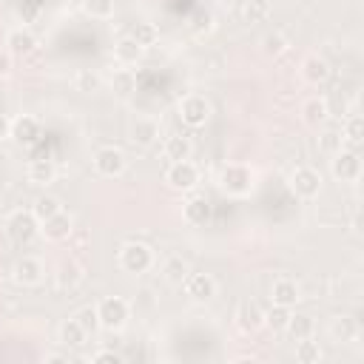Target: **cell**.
<instances>
[{
	"mask_svg": "<svg viewBox=\"0 0 364 364\" xmlns=\"http://www.w3.org/2000/svg\"><path fill=\"white\" fill-rule=\"evenodd\" d=\"M43 233H46V239H51V242H63V239H68L71 236V216L68 213H54V216H48L46 222H43Z\"/></svg>",
	"mask_w": 364,
	"mask_h": 364,
	"instance_id": "obj_16",
	"label": "cell"
},
{
	"mask_svg": "<svg viewBox=\"0 0 364 364\" xmlns=\"http://www.w3.org/2000/svg\"><path fill=\"white\" fill-rule=\"evenodd\" d=\"M330 168H333V176L336 179L353 182L361 173V159H358L355 151H338V154H333V165Z\"/></svg>",
	"mask_w": 364,
	"mask_h": 364,
	"instance_id": "obj_10",
	"label": "cell"
},
{
	"mask_svg": "<svg viewBox=\"0 0 364 364\" xmlns=\"http://www.w3.org/2000/svg\"><path fill=\"white\" fill-rule=\"evenodd\" d=\"M11 279H14L20 287H34V284H40V279H43V264H40V259H34V256L17 259L14 267H11Z\"/></svg>",
	"mask_w": 364,
	"mask_h": 364,
	"instance_id": "obj_9",
	"label": "cell"
},
{
	"mask_svg": "<svg viewBox=\"0 0 364 364\" xmlns=\"http://www.w3.org/2000/svg\"><path fill=\"white\" fill-rule=\"evenodd\" d=\"M191 139L188 136H168L165 139V156L171 162H179V159H191Z\"/></svg>",
	"mask_w": 364,
	"mask_h": 364,
	"instance_id": "obj_25",
	"label": "cell"
},
{
	"mask_svg": "<svg viewBox=\"0 0 364 364\" xmlns=\"http://www.w3.org/2000/svg\"><path fill=\"white\" fill-rule=\"evenodd\" d=\"M80 282H82V270H80V264L65 262V264L57 270V287H60V290H74Z\"/></svg>",
	"mask_w": 364,
	"mask_h": 364,
	"instance_id": "obj_27",
	"label": "cell"
},
{
	"mask_svg": "<svg viewBox=\"0 0 364 364\" xmlns=\"http://www.w3.org/2000/svg\"><path fill=\"white\" fill-rule=\"evenodd\" d=\"M11 71V57H9V51H0V77H6Z\"/></svg>",
	"mask_w": 364,
	"mask_h": 364,
	"instance_id": "obj_42",
	"label": "cell"
},
{
	"mask_svg": "<svg viewBox=\"0 0 364 364\" xmlns=\"http://www.w3.org/2000/svg\"><path fill=\"white\" fill-rule=\"evenodd\" d=\"M301 77L310 82V85H321V82H327V77H330V65H327V60H321V57H307L304 63H301Z\"/></svg>",
	"mask_w": 364,
	"mask_h": 364,
	"instance_id": "obj_17",
	"label": "cell"
},
{
	"mask_svg": "<svg viewBox=\"0 0 364 364\" xmlns=\"http://www.w3.org/2000/svg\"><path fill=\"white\" fill-rule=\"evenodd\" d=\"M131 37H134L142 48H148V46H154V43L159 40V28H156L154 23H145V20H142V23H136V26H134Z\"/></svg>",
	"mask_w": 364,
	"mask_h": 364,
	"instance_id": "obj_31",
	"label": "cell"
},
{
	"mask_svg": "<svg viewBox=\"0 0 364 364\" xmlns=\"http://www.w3.org/2000/svg\"><path fill=\"white\" fill-rule=\"evenodd\" d=\"M179 117H182V122H185L188 128H202V125L208 122V117H210V105H208L205 97L191 94V97H185V100L179 102Z\"/></svg>",
	"mask_w": 364,
	"mask_h": 364,
	"instance_id": "obj_4",
	"label": "cell"
},
{
	"mask_svg": "<svg viewBox=\"0 0 364 364\" xmlns=\"http://www.w3.org/2000/svg\"><path fill=\"white\" fill-rule=\"evenodd\" d=\"M296 358H299L301 364H316V361L321 358V347H318L316 341H310V338H299V344H296Z\"/></svg>",
	"mask_w": 364,
	"mask_h": 364,
	"instance_id": "obj_33",
	"label": "cell"
},
{
	"mask_svg": "<svg viewBox=\"0 0 364 364\" xmlns=\"http://www.w3.org/2000/svg\"><path fill=\"white\" fill-rule=\"evenodd\" d=\"M74 318L80 321V327H82L88 336H91V333L100 327V318H97V307H82V310H80Z\"/></svg>",
	"mask_w": 364,
	"mask_h": 364,
	"instance_id": "obj_37",
	"label": "cell"
},
{
	"mask_svg": "<svg viewBox=\"0 0 364 364\" xmlns=\"http://www.w3.org/2000/svg\"><path fill=\"white\" fill-rule=\"evenodd\" d=\"M6 46H9L11 54L28 57V54H34V48H37V37H34L28 28H11L9 37H6Z\"/></svg>",
	"mask_w": 364,
	"mask_h": 364,
	"instance_id": "obj_14",
	"label": "cell"
},
{
	"mask_svg": "<svg viewBox=\"0 0 364 364\" xmlns=\"http://www.w3.org/2000/svg\"><path fill=\"white\" fill-rule=\"evenodd\" d=\"M60 210H63V205H60L57 196H37V202H34V208H31V213L37 216V222H46L48 216H54V213H60Z\"/></svg>",
	"mask_w": 364,
	"mask_h": 364,
	"instance_id": "obj_29",
	"label": "cell"
},
{
	"mask_svg": "<svg viewBox=\"0 0 364 364\" xmlns=\"http://www.w3.org/2000/svg\"><path fill=\"white\" fill-rule=\"evenodd\" d=\"M40 233V225H37V216L31 210H14L9 219H6V236L14 242V245H31Z\"/></svg>",
	"mask_w": 364,
	"mask_h": 364,
	"instance_id": "obj_1",
	"label": "cell"
},
{
	"mask_svg": "<svg viewBox=\"0 0 364 364\" xmlns=\"http://www.w3.org/2000/svg\"><path fill=\"white\" fill-rule=\"evenodd\" d=\"M262 51H264L267 57H279V54H284V51H287V37H284L282 31L264 34V37H262Z\"/></svg>",
	"mask_w": 364,
	"mask_h": 364,
	"instance_id": "obj_32",
	"label": "cell"
},
{
	"mask_svg": "<svg viewBox=\"0 0 364 364\" xmlns=\"http://www.w3.org/2000/svg\"><path fill=\"white\" fill-rule=\"evenodd\" d=\"M222 188H225L230 196H245V193H250V188H253L250 168H245V165H228V168L222 171Z\"/></svg>",
	"mask_w": 364,
	"mask_h": 364,
	"instance_id": "obj_6",
	"label": "cell"
},
{
	"mask_svg": "<svg viewBox=\"0 0 364 364\" xmlns=\"http://www.w3.org/2000/svg\"><path fill=\"white\" fill-rule=\"evenodd\" d=\"M119 264L125 273H145L154 264V250L145 242H128L119 250Z\"/></svg>",
	"mask_w": 364,
	"mask_h": 364,
	"instance_id": "obj_3",
	"label": "cell"
},
{
	"mask_svg": "<svg viewBox=\"0 0 364 364\" xmlns=\"http://www.w3.org/2000/svg\"><path fill=\"white\" fill-rule=\"evenodd\" d=\"M11 136H14V142L17 145H34L37 139H40V122L34 119V117H20V119H14L11 122Z\"/></svg>",
	"mask_w": 364,
	"mask_h": 364,
	"instance_id": "obj_13",
	"label": "cell"
},
{
	"mask_svg": "<svg viewBox=\"0 0 364 364\" xmlns=\"http://www.w3.org/2000/svg\"><path fill=\"white\" fill-rule=\"evenodd\" d=\"M341 134L338 131H324L321 136H318V148L321 151H327V154H338L341 151Z\"/></svg>",
	"mask_w": 364,
	"mask_h": 364,
	"instance_id": "obj_39",
	"label": "cell"
},
{
	"mask_svg": "<svg viewBox=\"0 0 364 364\" xmlns=\"http://www.w3.org/2000/svg\"><path fill=\"white\" fill-rule=\"evenodd\" d=\"M82 6L91 17H111L114 14V0H85Z\"/></svg>",
	"mask_w": 364,
	"mask_h": 364,
	"instance_id": "obj_38",
	"label": "cell"
},
{
	"mask_svg": "<svg viewBox=\"0 0 364 364\" xmlns=\"http://www.w3.org/2000/svg\"><path fill=\"white\" fill-rule=\"evenodd\" d=\"M327 102L321 97H310L304 105H301V119L310 125V128H318L324 119H327Z\"/></svg>",
	"mask_w": 364,
	"mask_h": 364,
	"instance_id": "obj_22",
	"label": "cell"
},
{
	"mask_svg": "<svg viewBox=\"0 0 364 364\" xmlns=\"http://www.w3.org/2000/svg\"><path fill=\"white\" fill-rule=\"evenodd\" d=\"M287 318H290V307L284 304H273L267 313H264V324L270 330H284L287 327Z\"/></svg>",
	"mask_w": 364,
	"mask_h": 364,
	"instance_id": "obj_35",
	"label": "cell"
},
{
	"mask_svg": "<svg viewBox=\"0 0 364 364\" xmlns=\"http://www.w3.org/2000/svg\"><path fill=\"white\" fill-rule=\"evenodd\" d=\"M162 273H165V282H171V284H182L185 279H188V264L179 259V256H173V259H168L165 262V267H162Z\"/></svg>",
	"mask_w": 364,
	"mask_h": 364,
	"instance_id": "obj_30",
	"label": "cell"
},
{
	"mask_svg": "<svg viewBox=\"0 0 364 364\" xmlns=\"http://www.w3.org/2000/svg\"><path fill=\"white\" fill-rule=\"evenodd\" d=\"M182 284H185V293L191 301H210L216 296V282L208 273H188V279Z\"/></svg>",
	"mask_w": 364,
	"mask_h": 364,
	"instance_id": "obj_11",
	"label": "cell"
},
{
	"mask_svg": "<svg viewBox=\"0 0 364 364\" xmlns=\"http://www.w3.org/2000/svg\"><path fill=\"white\" fill-rule=\"evenodd\" d=\"M330 330H333V338H336V341L347 344V341H353V338L358 336V321H355L353 316H338Z\"/></svg>",
	"mask_w": 364,
	"mask_h": 364,
	"instance_id": "obj_24",
	"label": "cell"
},
{
	"mask_svg": "<svg viewBox=\"0 0 364 364\" xmlns=\"http://www.w3.org/2000/svg\"><path fill=\"white\" fill-rule=\"evenodd\" d=\"M94 361H97V364H119L122 358H119V353H114V350H100V353L94 355Z\"/></svg>",
	"mask_w": 364,
	"mask_h": 364,
	"instance_id": "obj_41",
	"label": "cell"
},
{
	"mask_svg": "<svg viewBox=\"0 0 364 364\" xmlns=\"http://www.w3.org/2000/svg\"><path fill=\"white\" fill-rule=\"evenodd\" d=\"M142 46L134 40V37H122L117 46H114V57H117V63H122V65H136L139 60H142Z\"/></svg>",
	"mask_w": 364,
	"mask_h": 364,
	"instance_id": "obj_18",
	"label": "cell"
},
{
	"mask_svg": "<svg viewBox=\"0 0 364 364\" xmlns=\"http://www.w3.org/2000/svg\"><path fill=\"white\" fill-rule=\"evenodd\" d=\"M313 327H316V324H313V318H310L307 313H296V316L290 313V318H287V327H284V330L299 341V338H310V336H313Z\"/></svg>",
	"mask_w": 364,
	"mask_h": 364,
	"instance_id": "obj_23",
	"label": "cell"
},
{
	"mask_svg": "<svg viewBox=\"0 0 364 364\" xmlns=\"http://www.w3.org/2000/svg\"><path fill=\"white\" fill-rule=\"evenodd\" d=\"M111 88H114V94H119V97H128L131 91H134V74L131 71H117L114 77H111Z\"/></svg>",
	"mask_w": 364,
	"mask_h": 364,
	"instance_id": "obj_36",
	"label": "cell"
},
{
	"mask_svg": "<svg viewBox=\"0 0 364 364\" xmlns=\"http://www.w3.org/2000/svg\"><path fill=\"white\" fill-rule=\"evenodd\" d=\"M165 182L173 188V191H191L196 182H199V171L193 162L188 159H179V162H171L168 173H165Z\"/></svg>",
	"mask_w": 364,
	"mask_h": 364,
	"instance_id": "obj_5",
	"label": "cell"
},
{
	"mask_svg": "<svg viewBox=\"0 0 364 364\" xmlns=\"http://www.w3.org/2000/svg\"><path fill=\"white\" fill-rule=\"evenodd\" d=\"M97 88H100V77H97V74H91V71H80V74H77V91L91 94V91H97Z\"/></svg>",
	"mask_w": 364,
	"mask_h": 364,
	"instance_id": "obj_40",
	"label": "cell"
},
{
	"mask_svg": "<svg viewBox=\"0 0 364 364\" xmlns=\"http://www.w3.org/2000/svg\"><path fill=\"white\" fill-rule=\"evenodd\" d=\"M236 324L242 333H256L264 324V310L256 301H242L236 310Z\"/></svg>",
	"mask_w": 364,
	"mask_h": 364,
	"instance_id": "obj_12",
	"label": "cell"
},
{
	"mask_svg": "<svg viewBox=\"0 0 364 364\" xmlns=\"http://www.w3.org/2000/svg\"><path fill=\"white\" fill-rule=\"evenodd\" d=\"M97 318H100V327H105V330H122L128 321V301L119 296L102 299L97 304Z\"/></svg>",
	"mask_w": 364,
	"mask_h": 364,
	"instance_id": "obj_2",
	"label": "cell"
},
{
	"mask_svg": "<svg viewBox=\"0 0 364 364\" xmlns=\"http://www.w3.org/2000/svg\"><path fill=\"white\" fill-rule=\"evenodd\" d=\"M182 213H185V219H188L191 225H205V222L210 219V202H208L205 196H191V199L185 202Z\"/></svg>",
	"mask_w": 364,
	"mask_h": 364,
	"instance_id": "obj_20",
	"label": "cell"
},
{
	"mask_svg": "<svg viewBox=\"0 0 364 364\" xmlns=\"http://www.w3.org/2000/svg\"><path fill=\"white\" fill-rule=\"evenodd\" d=\"M11 134V122H9V117L6 114H0V139L3 136H9Z\"/></svg>",
	"mask_w": 364,
	"mask_h": 364,
	"instance_id": "obj_43",
	"label": "cell"
},
{
	"mask_svg": "<svg viewBox=\"0 0 364 364\" xmlns=\"http://www.w3.org/2000/svg\"><path fill=\"white\" fill-rule=\"evenodd\" d=\"M341 139H344V142H350L353 148H355V145H361V139H364V122H361V117H350V119L344 122Z\"/></svg>",
	"mask_w": 364,
	"mask_h": 364,
	"instance_id": "obj_34",
	"label": "cell"
},
{
	"mask_svg": "<svg viewBox=\"0 0 364 364\" xmlns=\"http://www.w3.org/2000/svg\"><path fill=\"white\" fill-rule=\"evenodd\" d=\"M131 142L134 145H139V148H148V145H154L156 142V136H159V125L151 119V117H139L134 125H131Z\"/></svg>",
	"mask_w": 364,
	"mask_h": 364,
	"instance_id": "obj_15",
	"label": "cell"
},
{
	"mask_svg": "<svg viewBox=\"0 0 364 364\" xmlns=\"http://www.w3.org/2000/svg\"><path fill=\"white\" fill-rule=\"evenodd\" d=\"M290 188H293L296 196L313 199V196L321 191V176H318V171H313V168H296L293 176H290Z\"/></svg>",
	"mask_w": 364,
	"mask_h": 364,
	"instance_id": "obj_8",
	"label": "cell"
},
{
	"mask_svg": "<svg viewBox=\"0 0 364 364\" xmlns=\"http://www.w3.org/2000/svg\"><path fill=\"white\" fill-rule=\"evenodd\" d=\"M85 338H88V333L80 327L77 318H68V321L60 327V341H63L65 347H80Z\"/></svg>",
	"mask_w": 364,
	"mask_h": 364,
	"instance_id": "obj_28",
	"label": "cell"
},
{
	"mask_svg": "<svg viewBox=\"0 0 364 364\" xmlns=\"http://www.w3.org/2000/svg\"><path fill=\"white\" fill-rule=\"evenodd\" d=\"M94 168L100 176H119L125 171V154L114 145H105L94 154Z\"/></svg>",
	"mask_w": 364,
	"mask_h": 364,
	"instance_id": "obj_7",
	"label": "cell"
},
{
	"mask_svg": "<svg viewBox=\"0 0 364 364\" xmlns=\"http://www.w3.org/2000/svg\"><path fill=\"white\" fill-rule=\"evenodd\" d=\"M57 176V168L51 159H31L28 162V182L31 185H51Z\"/></svg>",
	"mask_w": 364,
	"mask_h": 364,
	"instance_id": "obj_19",
	"label": "cell"
},
{
	"mask_svg": "<svg viewBox=\"0 0 364 364\" xmlns=\"http://www.w3.org/2000/svg\"><path fill=\"white\" fill-rule=\"evenodd\" d=\"M299 284L293 279H276L273 282V304H284V307H293L299 301Z\"/></svg>",
	"mask_w": 364,
	"mask_h": 364,
	"instance_id": "obj_21",
	"label": "cell"
},
{
	"mask_svg": "<svg viewBox=\"0 0 364 364\" xmlns=\"http://www.w3.org/2000/svg\"><path fill=\"white\" fill-rule=\"evenodd\" d=\"M46 361H68V358H65V355H60V353H54V355H48Z\"/></svg>",
	"mask_w": 364,
	"mask_h": 364,
	"instance_id": "obj_44",
	"label": "cell"
},
{
	"mask_svg": "<svg viewBox=\"0 0 364 364\" xmlns=\"http://www.w3.org/2000/svg\"><path fill=\"white\" fill-rule=\"evenodd\" d=\"M270 17V3L267 0H245L242 6V20L245 23H264Z\"/></svg>",
	"mask_w": 364,
	"mask_h": 364,
	"instance_id": "obj_26",
	"label": "cell"
}]
</instances>
